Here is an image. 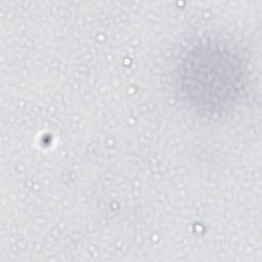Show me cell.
I'll list each match as a JSON object with an SVG mask.
<instances>
[{
    "instance_id": "1",
    "label": "cell",
    "mask_w": 262,
    "mask_h": 262,
    "mask_svg": "<svg viewBox=\"0 0 262 262\" xmlns=\"http://www.w3.org/2000/svg\"><path fill=\"white\" fill-rule=\"evenodd\" d=\"M219 42L194 43L180 66V85L188 103L216 113L229 106L244 84V69L236 54Z\"/></svg>"
}]
</instances>
